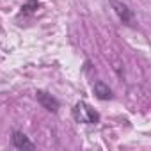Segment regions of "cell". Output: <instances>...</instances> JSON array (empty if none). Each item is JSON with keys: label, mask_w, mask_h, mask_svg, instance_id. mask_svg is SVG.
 I'll return each mask as SVG.
<instances>
[{"label": "cell", "mask_w": 151, "mask_h": 151, "mask_svg": "<svg viewBox=\"0 0 151 151\" xmlns=\"http://www.w3.org/2000/svg\"><path fill=\"white\" fill-rule=\"evenodd\" d=\"M73 117H75L77 123H82V124H96V123H100V114L91 105H87L86 101L75 103V107H73Z\"/></svg>", "instance_id": "cell-1"}, {"label": "cell", "mask_w": 151, "mask_h": 151, "mask_svg": "<svg viewBox=\"0 0 151 151\" xmlns=\"http://www.w3.org/2000/svg\"><path fill=\"white\" fill-rule=\"evenodd\" d=\"M36 100L39 101V105L43 107V109H46L48 112H57L59 109H60V101L55 98V96H52L50 93H46V91H36Z\"/></svg>", "instance_id": "cell-2"}, {"label": "cell", "mask_w": 151, "mask_h": 151, "mask_svg": "<svg viewBox=\"0 0 151 151\" xmlns=\"http://www.w3.org/2000/svg\"><path fill=\"white\" fill-rule=\"evenodd\" d=\"M110 6H112L114 13L117 14V18H119L123 23H126V25H133V11H132L126 4L119 2V0H110Z\"/></svg>", "instance_id": "cell-3"}, {"label": "cell", "mask_w": 151, "mask_h": 151, "mask_svg": "<svg viewBox=\"0 0 151 151\" xmlns=\"http://www.w3.org/2000/svg\"><path fill=\"white\" fill-rule=\"evenodd\" d=\"M11 140H13V146L16 147V149H36V144L23 133V132H18V130H14L13 132V137H11Z\"/></svg>", "instance_id": "cell-4"}, {"label": "cell", "mask_w": 151, "mask_h": 151, "mask_svg": "<svg viewBox=\"0 0 151 151\" xmlns=\"http://www.w3.org/2000/svg\"><path fill=\"white\" fill-rule=\"evenodd\" d=\"M93 93L98 100H112V89L103 82V80H96L93 84Z\"/></svg>", "instance_id": "cell-5"}]
</instances>
